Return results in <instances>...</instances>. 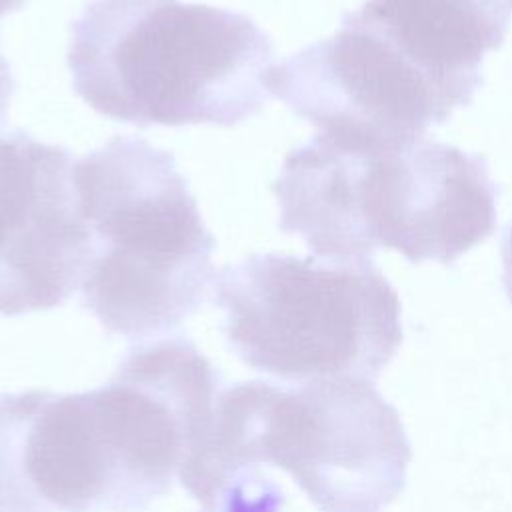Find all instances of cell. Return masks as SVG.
I'll return each instance as SVG.
<instances>
[{"label": "cell", "mask_w": 512, "mask_h": 512, "mask_svg": "<svg viewBox=\"0 0 512 512\" xmlns=\"http://www.w3.org/2000/svg\"><path fill=\"white\" fill-rule=\"evenodd\" d=\"M410 460L400 414L370 380H248L220 388L178 480L204 512H282L266 472L278 466L320 512H382Z\"/></svg>", "instance_id": "6da1fadb"}, {"label": "cell", "mask_w": 512, "mask_h": 512, "mask_svg": "<svg viewBox=\"0 0 512 512\" xmlns=\"http://www.w3.org/2000/svg\"><path fill=\"white\" fill-rule=\"evenodd\" d=\"M74 92L148 126H236L270 98V36L236 10L180 0H92L70 26Z\"/></svg>", "instance_id": "7a4b0ae2"}, {"label": "cell", "mask_w": 512, "mask_h": 512, "mask_svg": "<svg viewBox=\"0 0 512 512\" xmlns=\"http://www.w3.org/2000/svg\"><path fill=\"white\" fill-rule=\"evenodd\" d=\"M186 446L178 400L128 364L86 392L0 394V506L140 512L172 488Z\"/></svg>", "instance_id": "3957f363"}, {"label": "cell", "mask_w": 512, "mask_h": 512, "mask_svg": "<svg viewBox=\"0 0 512 512\" xmlns=\"http://www.w3.org/2000/svg\"><path fill=\"white\" fill-rule=\"evenodd\" d=\"M74 182L90 232L82 306L128 340L170 334L216 276V240L172 152L116 134L74 164Z\"/></svg>", "instance_id": "277c9868"}, {"label": "cell", "mask_w": 512, "mask_h": 512, "mask_svg": "<svg viewBox=\"0 0 512 512\" xmlns=\"http://www.w3.org/2000/svg\"><path fill=\"white\" fill-rule=\"evenodd\" d=\"M210 290L234 354L284 384L374 382L402 344L398 292L370 258L258 252L224 266Z\"/></svg>", "instance_id": "5b68a950"}, {"label": "cell", "mask_w": 512, "mask_h": 512, "mask_svg": "<svg viewBox=\"0 0 512 512\" xmlns=\"http://www.w3.org/2000/svg\"><path fill=\"white\" fill-rule=\"evenodd\" d=\"M266 86L320 132L378 146L420 140L462 106L350 12L330 38L276 62Z\"/></svg>", "instance_id": "8992f818"}, {"label": "cell", "mask_w": 512, "mask_h": 512, "mask_svg": "<svg viewBox=\"0 0 512 512\" xmlns=\"http://www.w3.org/2000/svg\"><path fill=\"white\" fill-rule=\"evenodd\" d=\"M68 148L0 132V316L64 304L90 254Z\"/></svg>", "instance_id": "52a82bcc"}, {"label": "cell", "mask_w": 512, "mask_h": 512, "mask_svg": "<svg viewBox=\"0 0 512 512\" xmlns=\"http://www.w3.org/2000/svg\"><path fill=\"white\" fill-rule=\"evenodd\" d=\"M496 196L482 156L420 138L372 150L362 212L374 250L452 264L496 230Z\"/></svg>", "instance_id": "ba28073f"}, {"label": "cell", "mask_w": 512, "mask_h": 512, "mask_svg": "<svg viewBox=\"0 0 512 512\" xmlns=\"http://www.w3.org/2000/svg\"><path fill=\"white\" fill-rule=\"evenodd\" d=\"M350 14L466 106L484 54L506 38L512 0H364Z\"/></svg>", "instance_id": "9c48e42d"}, {"label": "cell", "mask_w": 512, "mask_h": 512, "mask_svg": "<svg viewBox=\"0 0 512 512\" xmlns=\"http://www.w3.org/2000/svg\"><path fill=\"white\" fill-rule=\"evenodd\" d=\"M14 88H16V82H14V76L10 72V64H8V60L0 52V128L6 122L8 106H10Z\"/></svg>", "instance_id": "30bf717a"}, {"label": "cell", "mask_w": 512, "mask_h": 512, "mask_svg": "<svg viewBox=\"0 0 512 512\" xmlns=\"http://www.w3.org/2000/svg\"><path fill=\"white\" fill-rule=\"evenodd\" d=\"M502 284L508 300L512 302V224L502 240Z\"/></svg>", "instance_id": "8fae6325"}, {"label": "cell", "mask_w": 512, "mask_h": 512, "mask_svg": "<svg viewBox=\"0 0 512 512\" xmlns=\"http://www.w3.org/2000/svg\"><path fill=\"white\" fill-rule=\"evenodd\" d=\"M30 0H0V18L4 14H10V12H16L20 8H24Z\"/></svg>", "instance_id": "7c38bea8"}, {"label": "cell", "mask_w": 512, "mask_h": 512, "mask_svg": "<svg viewBox=\"0 0 512 512\" xmlns=\"http://www.w3.org/2000/svg\"><path fill=\"white\" fill-rule=\"evenodd\" d=\"M0 512H6V510H4V508H2V506H0Z\"/></svg>", "instance_id": "4fadbf2b"}]
</instances>
